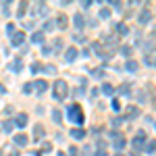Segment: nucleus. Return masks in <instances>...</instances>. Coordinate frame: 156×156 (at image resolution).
I'll use <instances>...</instances> for the list:
<instances>
[{"label": "nucleus", "instance_id": "f257e3e1", "mask_svg": "<svg viewBox=\"0 0 156 156\" xmlns=\"http://www.w3.org/2000/svg\"><path fill=\"white\" fill-rule=\"evenodd\" d=\"M52 96H54V100H56V102H65V100H67V96H69V85H67V81L58 79L56 83L52 85Z\"/></svg>", "mask_w": 156, "mask_h": 156}, {"label": "nucleus", "instance_id": "f03ea898", "mask_svg": "<svg viewBox=\"0 0 156 156\" xmlns=\"http://www.w3.org/2000/svg\"><path fill=\"white\" fill-rule=\"evenodd\" d=\"M67 117H69V121L75 123V125H81L85 121V115H83V110H81L79 104H71V106L67 108Z\"/></svg>", "mask_w": 156, "mask_h": 156}, {"label": "nucleus", "instance_id": "7ed1b4c3", "mask_svg": "<svg viewBox=\"0 0 156 156\" xmlns=\"http://www.w3.org/2000/svg\"><path fill=\"white\" fill-rule=\"evenodd\" d=\"M146 142H148V137H146V133H144V131H137V133H135V137H133V142H131L133 150H144Z\"/></svg>", "mask_w": 156, "mask_h": 156}, {"label": "nucleus", "instance_id": "20e7f679", "mask_svg": "<svg viewBox=\"0 0 156 156\" xmlns=\"http://www.w3.org/2000/svg\"><path fill=\"white\" fill-rule=\"evenodd\" d=\"M46 12H48V6H46L44 2H36V4L31 6V17H36V19L40 15H46Z\"/></svg>", "mask_w": 156, "mask_h": 156}, {"label": "nucleus", "instance_id": "39448f33", "mask_svg": "<svg viewBox=\"0 0 156 156\" xmlns=\"http://www.w3.org/2000/svg\"><path fill=\"white\" fill-rule=\"evenodd\" d=\"M150 19H152V12H150V9H148V6H144V9H142V12L137 15V21H140L142 25H146V23H150Z\"/></svg>", "mask_w": 156, "mask_h": 156}, {"label": "nucleus", "instance_id": "423d86ee", "mask_svg": "<svg viewBox=\"0 0 156 156\" xmlns=\"http://www.w3.org/2000/svg\"><path fill=\"white\" fill-rule=\"evenodd\" d=\"M23 42H25V34L23 31H15L11 36V44L12 46H23Z\"/></svg>", "mask_w": 156, "mask_h": 156}, {"label": "nucleus", "instance_id": "0eeeda50", "mask_svg": "<svg viewBox=\"0 0 156 156\" xmlns=\"http://www.w3.org/2000/svg\"><path fill=\"white\" fill-rule=\"evenodd\" d=\"M123 117H125V119H135V117H140V108L129 104V106L125 108V115H123Z\"/></svg>", "mask_w": 156, "mask_h": 156}, {"label": "nucleus", "instance_id": "6e6552de", "mask_svg": "<svg viewBox=\"0 0 156 156\" xmlns=\"http://www.w3.org/2000/svg\"><path fill=\"white\" fill-rule=\"evenodd\" d=\"M77 56H79V50L75 48V46H73V48H69L67 52H65V60H67V62H73V60L77 58Z\"/></svg>", "mask_w": 156, "mask_h": 156}, {"label": "nucleus", "instance_id": "1a4fd4ad", "mask_svg": "<svg viewBox=\"0 0 156 156\" xmlns=\"http://www.w3.org/2000/svg\"><path fill=\"white\" fill-rule=\"evenodd\" d=\"M15 144L19 146V148H25V146L29 144V137L25 133H19V135H15Z\"/></svg>", "mask_w": 156, "mask_h": 156}, {"label": "nucleus", "instance_id": "9d476101", "mask_svg": "<svg viewBox=\"0 0 156 156\" xmlns=\"http://www.w3.org/2000/svg\"><path fill=\"white\" fill-rule=\"evenodd\" d=\"M67 25H69V17L67 15H58L56 17V27L58 29H67Z\"/></svg>", "mask_w": 156, "mask_h": 156}, {"label": "nucleus", "instance_id": "9b49d317", "mask_svg": "<svg viewBox=\"0 0 156 156\" xmlns=\"http://www.w3.org/2000/svg\"><path fill=\"white\" fill-rule=\"evenodd\" d=\"M71 137H73V140H83L85 131L81 129V127H71Z\"/></svg>", "mask_w": 156, "mask_h": 156}, {"label": "nucleus", "instance_id": "f8f14e48", "mask_svg": "<svg viewBox=\"0 0 156 156\" xmlns=\"http://www.w3.org/2000/svg\"><path fill=\"white\" fill-rule=\"evenodd\" d=\"M34 90H36L37 94H44V92L48 90V83H46L44 79H40V81H36V83H34Z\"/></svg>", "mask_w": 156, "mask_h": 156}, {"label": "nucleus", "instance_id": "ddd939ff", "mask_svg": "<svg viewBox=\"0 0 156 156\" xmlns=\"http://www.w3.org/2000/svg\"><path fill=\"white\" fill-rule=\"evenodd\" d=\"M125 146H127V140L123 137V135H119V137H115V150H125Z\"/></svg>", "mask_w": 156, "mask_h": 156}, {"label": "nucleus", "instance_id": "4468645a", "mask_svg": "<svg viewBox=\"0 0 156 156\" xmlns=\"http://www.w3.org/2000/svg\"><path fill=\"white\" fill-rule=\"evenodd\" d=\"M144 152H146V154H154V152H156V140H148V142H146Z\"/></svg>", "mask_w": 156, "mask_h": 156}, {"label": "nucleus", "instance_id": "2eb2a0df", "mask_svg": "<svg viewBox=\"0 0 156 156\" xmlns=\"http://www.w3.org/2000/svg\"><path fill=\"white\" fill-rule=\"evenodd\" d=\"M44 133H46V129H44V125H40V123H37L36 127H34V135H36V140H37V142H40V140L44 137Z\"/></svg>", "mask_w": 156, "mask_h": 156}, {"label": "nucleus", "instance_id": "dca6fc26", "mask_svg": "<svg viewBox=\"0 0 156 156\" xmlns=\"http://www.w3.org/2000/svg\"><path fill=\"white\" fill-rule=\"evenodd\" d=\"M15 125L23 129L25 125H27V115H17V117H15Z\"/></svg>", "mask_w": 156, "mask_h": 156}, {"label": "nucleus", "instance_id": "f3484780", "mask_svg": "<svg viewBox=\"0 0 156 156\" xmlns=\"http://www.w3.org/2000/svg\"><path fill=\"white\" fill-rule=\"evenodd\" d=\"M115 29H117V34H119V36H127V34H129V27H127L125 23H117Z\"/></svg>", "mask_w": 156, "mask_h": 156}, {"label": "nucleus", "instance_id": "a211bd4d", "mask_svg": "<svg viewBox=\"0 0 156 156\" xmlns=\"http://www.w3.org/2000/svg\"><path fill=\"white\" fill-rule=\"evenodd\" d=\"M100 42H102V44H106V46H115V44H117V36H104Z\"/></svg>", "mask_w": 156, "mask_h": 156}, {"label": "nucleus", "instance_id": "6ab92c4d", "mask_svg": "<svg viewBox=\"0 0 156 156\" xmlns=\"http://www.w3.org/2000/svg\"><path fill=\"white\" fill-rule=\"evenodd\" d=\"M31 42H34V44H42V42H44V31H34Z\"/></svg>", "mask_w": 156, "mask_h": 156}, {"label": "nucleus", "instance_id": "aec40b11", "mask_svg": "<svg viewBox=\"0 0 156 156\" xmlns=\"http://www.w3.org/2000/svg\"><path fill=\"white\" fill-rule=\"evenodd\" d=\"M73 23L77 25V27H83V25H85V21H83V15H81V12H77V15L73 17Z\"/></svg>", "mask_w": 156, "mask_h": 156}, {"label": "nucleus", "instance_id": "412c9836", "mask_svg": "<svg viewBox=\"0 0 156 156\" xmlns=\"http://www.w3.org/2000/svg\"><path fill=\"white\" fill-rule=\"evenodd\" d=\"M137 67H140V65H137V60H127V62H125V69H127V71H137Z\"/></svg>", "mask_w": 156, "mask_h": 156}, {"label": "nucleus", "instance_id": "4be33fe9", "mask_svg": "<svg viewBox=\"0 0 156 156\" xmlns=\"http://www.w3.org/2000/svg\"><path fill=\"white\" fill-rule=\"evenodd\" d=\"M21 67H23V60H21V58H15V60L11 62V69H12L15 73H17V71H21Z\"/></svg>", "mask_w": 156, "mask_h": 156}, {"label": "nucleus", "instance_id": "5701e85b", "mask_svg": "<svg viewBox=\"0 0 156 156\" xmlns=\"http://www.w3.org/2000/svg\"><path fill=\"white\" fill-rule=\"evenodd\" d=\"M144 60H146V65H150V67H156V56L152 54V52H150V54H146Z\"/></svg>", "mask_w": 156, "mask_h": 156}, {"label": "nucleus", "instance_id": "b1692460", "mask_svg": "<svg viewBox=\"0 0 156 156\" xmlns=\"http://www.w3.org/2000/svg\"><path fill=\"white\" fill-rule=\"evenodd\" d=\"M102 94H106V96H112V94H115V87H112L110 83H104V85H102Z\"/></svg>", "mask_w": 156, "mask_h": 156}, {"label": "nucleus", "instance_id": "393cba45", "mask_svg": "<svg viewBox=\"0 0 156 156\" xmlns=\"http://www.w3.org/2000/svg\"><path fill=\"white\" fill-rule=\"evenodd\" d=\"M90 75H92V77H96V79H102V77H104V69H92Z\"/></svg>", "mask_w": 156, "mask_h": 156}, {"label": "nucleus", "instance_id": "a878e982", "mask_svg": "<svg viewBox=\"0 0 156 156\" xmlns=\"http://www.w3.org/2000/svg\"><path fill=\"white\" fill-rule=\"evenodd\" d=\"M121 54H123L125 58L131 60V46H121Z\"/></svg>", "mask_w": 156, "mask_h": 156}, {"label": "nucleus", "instance_id": "bb28decb", "mask_svg": "<svg viewBox=\"0 0 156 156\" xmlns=\"http://www.w3.org/2000/svg\"><path fill=\"white\" fill-rule=\"evenodd\" d=\"M25 12H27V2H21L19 4V11H17V17H23Z\"/></svg>", "mask_w": 156, "mask_h": 156}, {"label": "nucleus", "instance_id": "cd10ccee", "mask_svg": "<svg viewBox=\"0 0 156 156\" xmlns=\"http://www.w3.org/2000/svg\"><path fill=\"white\" fill-rule=\"evenodd\" d=\"M12 125H15V121H4V125H2V129L6 133H11L12 131Z\"/></svg>", "mask_w": 156, "mask_h": 156}, {"label": "nucleus", "instance_id": "c85d7f7f", "mask_svg": "<svg viewBox=\"0 0 156 156\" xmlns=\"http://www.w3.org/2000/svg\"><path fill=\"white\" fill-rule=\"evenodd\" d=\"M108 17H110V9H106V6L100 9V19H108Z\"/></svg>", "mask_w": 156, "mask_h": 156}, {"label": "nucleus", "instance_id": "c756f323", "mask_svg": "<svg viewBox=\"0 0 156 156\" xmlns=\"http://www.w3.org/2000/svg\"><path fill=\"white\" fill-rule=\"evenodd\" d=\"M52 117H54V121H56V123H60V121H62V112L54 108V110H52Z\"/></svg>", "mask_w": 156, "mask_h": 156}, {"label": "nucleus", "instance_id": "7c9ffc66", "mask_svg": "<svg viewBox=\"0 0 156 156\" xmlns=\"http://www.w3.org/2000/svg\"><path fill=\"white\" fill-rule=\"evenodd\" d=\"M54 27H56V21H46V23H44V29H46V31H52Z\"/></svg>", "mask_w": 156, "mask_h": 156}, {"label": "nucleus", "instance_id": "2f4dec72", "mask_svg": "<svg viewBox=\"0 0 156 156\" xmlns=\"http://www.w3.org/2000/svg\"><path fill=\"white\" fill-rule=\"evenodd\" d=\"M129 85H131V83H123L119 87V92H121V94H129V92H131V87H129Z\"/></svg>", "mask_w": 156, "mask_h": 156}, {"label": "nucleus", "instance_id": "473e14b6", "mask_svg": "<svg viewBox=\"0 0 156 156\" xmlns=\"http://www.w3.org/2000/svg\"><path fill=\"white\" fill-rule=\"evenodd\" d=\"M34 92V83H25L23 85V94H31Z\"/></svg>", "mask_w": 156, "mask_h": 156}, {"label": "nucleus", "instance_id": "72a5a7b5", "mask_svg": "<svg viewBox=\"0 0 156 156\" xmlns=\"http://www.w3.org/2000/svg\"><path fill=\"white\" fill-rule=\"evenodd\" d=\"M42 71V65L40 62H31V73H40Z\"/></svg>", "mask_w": 156, "mask_h": 156}, {"label": "nucleus", "instance_id": "f704fd0d", "mask_svg": "<svg viewBox=\"0 0 156 156\" xmlns=\"http://www.w3.org/2000/svg\"><path fill=\"white\" fill-rule=\"evenodd\" d=\"M123 121H125V117H115V119H112V125H115V127H119Z\"/></svg>", "mask_w": 156, "mask_h": 156}, {"label": "nucleus", "instance_id": "c9c22d12", "mask_svg": "<svg viewBox=\"0 0 156 156\" xmlns=\"http://www.w3.org/2000/svg\"><path fill=\"white\" fill-rule=\"evenodd\" d=\"M52 48H54V50H60V48H62V40H54Z\"/></svg>", "mask_w": 156, "mask_h": 156}, {"label": "nucleus", "instance_id": "e433bc0d", "mask_svg": "<svg viewBox=\"0 0 156 156\" xmlns=\"http://www.w3.org/2000/svg\"><path fill=\"white\" fill-rule=\"evenodd\" d=\"M44 71H46V73H56V67H54V65H46Z\"/></svg>", "mask_w": 156, "mask_h": 156}, {"label": "nucleus", "instance_id": "4c0bfd02", "mask_svg": "<svg viewBox=\"0 0 156 156\" xmlns=\"http://www.w3.org/2000/svg\"><path fill=\"white\" fill-rule=\"evenodd\" d=\"M6 34H11V36L15 34V25L12 23H6Z\"/></svg>", "mask_w": 156, "mask_h": 156}, {"label": "nucleus", "instance_id": "58836bf2", "mask_svg": "<svg viewBox=\"0 0 156 156\" xmlns=\"http://www.w3.org/2000/svg\"><path fill=\"white\" fill-rule=\"evenodd\" d=\"M112 108H115V110H121V102L119 100H112Z\"/></svg>", "mask_w": 156, "mask_h": 156}, {"label": "nucleus", "instance_id": "ea45409f", "mask_svg": "<svg viewBox=\"0 0 156 156\" xmlns=\"http://www.w3.org/2000/svg\"><path fill=\"white\" fill-rule=\"evenodd\" d=\"M42 54H52V48H50V46H44V48H42Z\"/></svg>", "mask_w": 156, "mask_h": 156}, {"label": "nucleus", "instance_id": "a19ab883", "mask_svg": "<svg viewBox=\"0 0 156 156\" xmlns=\"http://www.w3.org/2000/svg\"><path fill=\"white\" fill-rule=\"evenodd\" d=\"M69 156H79V150H77V148H71V150H69Z\"/></svg>", "mask_w": 156, "mask_h": 156}, {"label": "nucleus", "instance_id": "79ce46f5", "mask_svg": "<svg viewBox=\"0 0 156 156\" xmlns=\"http://www.w3.org/2000/svg\"><path fill=\"white\" fill-rule=\"evenodd\" d=\"M81 6H83V9H90V6H92V2H90V0H83V2H81Z\"/></svg>", "mask_w": 156, "mask_h": 156}, {"label": "nucleus", "instance_id": "37998d69", "mask_svg": "<svg viewBox=\"0 0 156 156\" xmlns=\"http://www.w3.org/2000/svg\"><path fill=\"white\" fill-rule=\"evenodd\" d=\"M81 54H83V56H90V54H92V48H85Z\"/></svg>", "mask_w": 156, "mask_h": 156}, {"label": "nucleus", "instance_id": "c03bdc74", "mask_svg": "<svg viewBox=\"0 0 156 156\" xmlns=\"http://www.w3.org/2000/svg\"><path fill=\"white\" fill-rule=\"evenodd\" d=\"M96 156H108V154L104 152V150H98V154H96Z\"/></svg>", "mask_w": 156, "mask_h": 156}, {"label": "nucleus", "instance_id": "a18cd8bd", "mask_svg": "<svg viewBox=\"0 0 156 156\" xmlns=\"http://www.w3.org/2000/svg\"><path fill=\"white\" fill-rule=\"evenodd\" d=\"M4 92H6V90H4V87H2V83H0V94H4Z\"/></svg>", "mask_w": 156, "mask_h": 156}, {"label": "nucleus", "instance_id": "49530a36", "mask_svg": "<svg viewBox=\"0 0 156 156\" xmlns=\"http://www.w3.org/2000/svg\"><path fill=\"white\" fill-rule=\"evenodd\" d=\"M58 156H65V154H62V152H58Z\"/></svg>", "mask_w": 156, "mask_h": 156}, {"label": "nucleus", "instance_id": "de8ad7c7", "mask_svg": "<svg viewBox=\"0 0 156 156\" xmlns=\"http://www.w3.org/2000/svg\"><path fill=\"white\" fill-rule=\"evenodd\" d=\"M117 156H123V154H117Z\"/></svg>", "mask_w": 156, "mask_h": 156}]
</instances>
